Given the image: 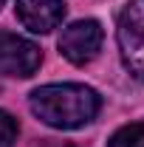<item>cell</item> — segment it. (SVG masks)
Segmentation results:
<instances>
[{
  "instance_id": "6da1fadb",
  "label": "cell",
  "mask_w": 144,
  "mask_h": 147,
  "mask_svg": "<svg viewBox=\"0 0 144 147\" xmlns=\"http://www.w3.org/2000/svg\"><path fill=\"white\" fill-rule=\"evenodd\" d=\"M28 105L40 122L59 130H73L88 125L99 113V93L85 85H42L31 93Z\"/></svg>"
},
{
  "instance_id": "7a4b0ae2",
  "label": "cell",
  "mask_w": 144,
  "mask_h": 147,
  "mask_svg": "<svg viewBox=\"0 0 144 147\" xmlns=\"http://www.w3.org/2000/svg\"><path fill=\"white\" fill-rule=\"evenodd\" d=\"M119 48L122 59L136 79L144 82V0H130L119 14Z\"/></svg>"
},
{
  "instance_id": "3957f363",
  "label": "cell",
  "mask_w": 144,
  "mask_h": 147,
  "mask_svg": "<svg viewBox=\"0 0 144 147\" xmlns=\"http://www.w3.org/2000/svg\"><path fill=\"white\" fill-rule=\"evenodd\" d=\"M102 26L96 20H79V23H71L62 37H59V51L65 59H71L73 65H85L93 57L99 54L102 48Z\"/></svg>"
},
{
  "instance_id": "277c9868",
  "label": "cell",
  "mask_w": 144,
  "mask_h": 147,
  "mask_svg": "<svg viewBox=\"0 0 144 147\" xmlns=\"http://www.w3.org/2000/svg\"><path fill=\"white\" fill-rule=\"evenodd\" d=\"M40 48L17 34L0 31V74L3 76H31L40 68Z\"/></svg>"
},
{
  "instance_id": "5b68a950",
  "label": "cell",
  "mask_w": 144,
  "mask_h": 147,
  "mask_svg": "<svg viewBox=\"0 0 144 147\" xmlns=\"http://www.w3.org/2000/svg\"><path fill=\"white\" fill-rule=\"evenodd\" d=\"M17 17L28 31L45 34L62 23L65 0H17Z\"/></svg>"
},
{
  "instance_id": "8992f818",
  "label": "cell",
  "mask_w": 144,
  "mask_h": 147,
  "mask_svg": "<svg viewBox=\"0 0 144 147\" xmlns=\"http://www.w3.org/2000/svg\"><path fill=\"white\" fill-rule=\"evenodd\" d=\"M108 147H144V122L124 125L122 130H116V133L110 136Z\"/></svg>"
},
{
  "instance_id": "52a82bcc",
  "label": "cell",
  "mask_w": 144,
  "mask_h": 147,
  "mask_svg": "<svg viewBox=\"0 0 144 147\" xmlns=\"http://www.w3.org/2000/svg\"><path fill=\"white\" fill-rule=\"evenodd\" d=\"M14 142H17V122L6 110H0V147H11Z\"/></svg>"
},
{
  "instance_id": "ba28073f",
  "label": "cell",
  "mask_w": 144,
  "mask_h": 147,
  "mask_svg": "<svg viewBox=\"0 0 144 147\" xmlns=\"http://www.w3.org/2000/svg\"><path fill=\"white\" fill-rule=\"evenodd\" d=\"M40 147H73V144H65V142H45V144H40Z\"/></svg>"
},
{
  "instance_id": "9c48e42d",
  "label": "cell",
  "mask_w": 144,
  "mask_h": 147,
  "mask_svg": "<svg viewBox=\"0 0 144 147\" xmlns=\"http://www.w3.org/2000/svg\"><path fill=\"white\" fill-rule=\"evenodd\" d=\"M3 3H6V0H0V6H3Z\"/></svg>"
}]
</instances>
